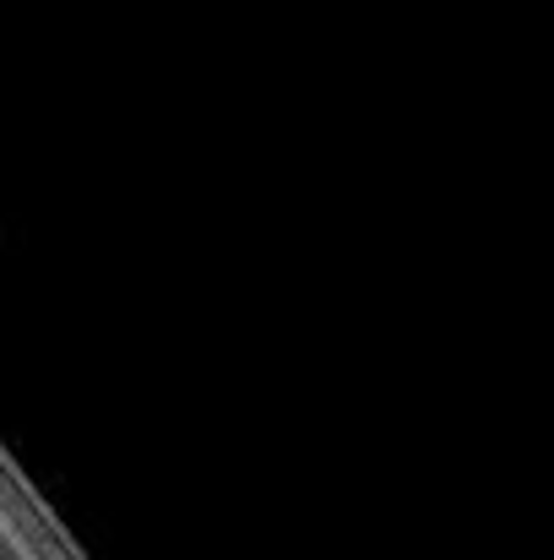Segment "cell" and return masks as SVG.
Returning <instances> with one entry per match:
<instances>
[]
</instances>
